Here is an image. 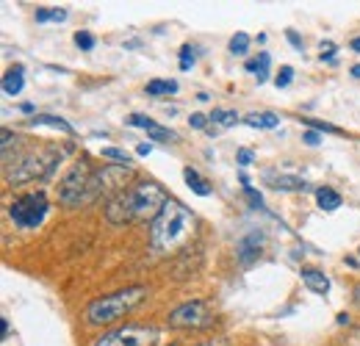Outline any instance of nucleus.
<instances>
[{"label":"nucleus","instance_id":"obj_33","mask_svg":"<svg viewBox=\"0 0 360 346\" xmlns=\"http://www.w3.org/2000/svg\"><path fill=\"white\" fill-rule=\"evenodd\" d=\"M200 346H230V341H227V338H214V341H205V344H200Z\"/></svg>","mask_w":360,"mask_h":346},{"label":"nucleus","instance_id":"obj_3","mask_svg":"<svg viewBox=\"0 0 360 346\" xmlns=\"http://www.w3.org/2000/svg\"><path fill=\"white\" fill-rule=\"evenodd\" d=\"M103 172H91L89 164H75L70 172L64 174L61 186H58V200L64 205H84L91 203L100 191H103Z\"/></svg>","mask_w":360,"mask_h":346},{"label":"nucleus","instance_id":"obj_5","mask_svg":"<svg viewBox=\"0 0 360 346\" xmlns=\"http://www.w3.org/2000/svg\"><path fill=\"white\" fill-rule=\"evenodd\" d=\"M161 338L158 327L150 324H125L111 333H103L91 346H155Z\"/></svg>","mask_w":360,"mask_h":346},{"label":"nucleus","instance_id":"obj_12","mask_svg":"<svg viewBox=\"0 0 360 346\" xmlns=\"http://www.w3.org/2000/svg\"><path fill=\"white\" fill-rule=\"evenodd\" d=\"M302 283H305L314 294H327V291H330V280H327L324 271H319V269H302Z\"/></svg>","mask_w":360,"mask_h":346},{"label":"nucleus","instance_id":"obj_4","mask_svg":"<svg viewBox=\"0 0 360 346\" xmlns=\"http://www.w3.org/2000/svg\"><path fill=\"white\" fill-rule=\"evenodd\" d=\"M131 197H134V219L136 222H155V217L164 211V205L169 203L167 191L153 183V180H141L131 188Z\"/></svg>","mask_w":360,"mask_h":346},{"label":"nucleus","instance_id":"obj_11","mask_svg":"<svg viewBox=\"0 0 360 346\" xmlns=\"http://www.w3.org/2000/svg\"><path fill=\"white\" fill-rule=\"evenodd\" d=\"M266 180H269L274 188H283V191H305L308 183L302 177H294V174H274L266 172Z\"/></svg>","mask_w":360,"mask_h":346},{"label":"nucleus","instance_id":"obj_30","mask_svg":"<svg viewBox=\"0 0 360 346\" xmlns=\"http://www.w3.org/2000/svg\"><path fill=\"white\" fill-rule=\"evenodd\" d=\"M333 53H335V44L333 42L321 44V61H324V58H327V61H333Z\"/></svg>","mask_w":360,"mask_h":346},{"label":"nucleus","instance_id":"obj_13","mask_svg":"<svg viewBox=\"0 0 360 346\" xmlns=\"http://www.w3.org/2000/svg\"><path fill=\"white\" fill-rule=\"evenodd\" d=\"M22 86H25V70H22V67H11V70L3 75V91L14 97V94L22 91Z\"/></svg>","mask_w":360,"mask_h":346},{"label":"nucleus","instance_id":"obj_27","mask_svg":"<svg viewBox=\"0 0 360 346\" xmlns=\"http://www.w3.org/2000/svg\"><path fill=\"white\" fill-rule=\"evenodd\" d=\"M191 64H194V47H188V44H186V47L180 50V67H183V70H188Z\"/></svg>","mask_w":360,"mask_h":346},{"label":"nucleus","instance_id":"obj_20","mask_svg":"<svg viewBox=\"0 0 360 346\" xmlns=\"http://www.w3.org/2000/svg\"><path fill=\"white\" fill-rule=\"evenodd\" d=\"M28 125H31V128H37V125H50V128L64 130V133H72V125L64 122V120H58V117H34Z\"/></svg>","mask_w":360,"mask_h":346},{"label":"nucleus","instance_id":"obj_18","mask_svg":"<svg viewBox=\"0 0 360 346\" xmlns=\"http://www.w3.org/2000/svg\"><path fill=\"white\" fill-rule=\"evenodd\" d=\"M244 122L247 125H252V128H277L280 125V117H274L271 111H264V114H250V117H244Z\"/></svg>","mask_w":360,"mask_h":346},{"label":"nucleus","instance_id":"obj_25","mask_svg":"<svg viewBox=\"0 0 360 346\" xmlns=\"http://www.w3.org/2000/svg\"><path fill=\"white\" fill-rule=\"evenodd\" d=\"M291 81H294V70H291V67H283L274 84H277V89H285L288 84H291Z\"/></svg>","mask_w":360,"mask_h":346},{"label":"nucleus","instance_id":"obj_1","mask_svg":"<svg viewBox=\"0 0 360 346\" xmlns=\"http://www.w3.org/2000/svg\"><path fill=\"white\" fill-rule=\"evenodd\" d=\"M194 214L186 211L180 203L169 200L164 205V211L155 217V222L150 224V247L158 255H172L180 247L188 244V238L194 236Z\"/></svg>","mask_w":360,"mask_h":346},{"label":"nucleus","instance_id":"obj_32","mask_svg":"<svg viewBox=\"0 0 360 346\" xmlns=\"http://www.w3.org/2000/svg\"><path fill=\"white\" fill-rule=\"evenodd\" d=\"M244 191H247V197H250L255 205H261V191H255V188H250V186H244Z\"/></svg>","mask_w":360,"mask_h":346},{"label":"nucleus","instance_id":"obj_17","mask_svg":"<svg viewBox=\"0 0 360 346\" xmlns=\"http://www.w3.org/2000/svg\"><path fill=\"white\" fill-rule=\"evenodd\" d=\"M269 64H271L269 53H261L258 58H252V61H247V70L258 75V84H264V81L269 78Z\"/></svg>","mask_w":360,"mask_h":346},{"label":"nucleus","instance_id":"obj_28","mask_svg":"<svg viewBox=\"0 0 360 346\" xmlns=\"http://www.w3.org/2000/svg\"><path fill=\"white\" fill-rule=\"evenodd\" d=\"M302 139H305V144H308V147H316V144L321 141V133H319V130H305V133H302Z\"/></svg>","mask_w":360,"mask_h":346},{"label":"nucleus","instance_id":"obj_37","mask_svg":"<svg viewBox=\"0 0 360 346\" xmlns=\"http://www.w3.org/2000/svg\"><path fill=\"white\" fill-rule=\"evenodd\" d=\"M352 50H355V53H360V37H358V39H352Z\"/></svg>","mask_w":360,"mask_h":346},{"label":"nucleus","instance_id":"obj_23","mask_svg":"<svg viewBox=\"0 0 360 346\" xmlns=\"http://www.w3.org/2000/svg\"><path fill=\"white\" fill-rule=\"evenodd\" d=\"M61 23V20H67V11L64 8H53V11H47V8H39L37 11V23Z\"/></svg>","mask_w":360,"mask_h":346},{"label":"nucleus","instance_id":"obj_26","mask_svg":"<svg viewBox=\"0 0 360 346\" xmlns=\"http://www.w3.org/2000/svg\"><path fill=\"white\" fill-rule=\"evenodd\" d=\"M75 44H78L81 50H91V47H94V37L86 34V31H78V34H75Z\"/></svg>","mask_w":360,"mask_h":346},{"label":"nucleus","instance_id":"obj_35","mask_svg":"<svg viewBox=\"0 0 360 346\" xmlns=\"http://www.w3.org/2000/svg\"><path fill=\"white\" fill-rule=\"evenodd\" d=\"M136 153H139V155H150V144H139Z\"/></svg>","mask_w":360,"mask_h":346},{"label":"nucleus","instance_id":"obj_34","mask_svg":"<svg viewBox=\"0 0 360 346\" xmlns=\"http://www.w3.org/2000/svg\"><path fill=\"white\" fill-rule=\"evenodd\" d=\"M285 37H288V42L294 44V47H302V39H300V37H297V34H294V31H288V34H285Z\"/></svg>","mask_w":360,"mask_h":346},{"label":"nucleus","instance_id":"obj_24","mask_svg":"<svg viewBox=\"0 0 360 346\" xmlns=\"http://www.w3.org/2000/svg\"><path fill=\"white\" fill-rule=\"evenodd\" d=\"M250 50V37L247 34H236L233 39H230V53L233 56H244Z\"/></svg>","mask_w":360,"mask_h":346},{"label":"nucleus","instance_id":"obj_29","mask_svg":"<svg viewBox=\"0 0 360 346\" xmlns=\"http://www.w3.org/2000/svg\"><path fill=\"white\" fill-rule=\"evenodd\" d=\"M236 161H238L241 167H250V164H252V150H238V153H236Z\"/></svg>","mask_w":360,"mask_h":346},{"label":"nucleus","instance_id":"obj_36","mask_svg":"<svg viewBox=\"0 0 360 346\" xmlns=\"http://www.w3.org/2000/svg\"><path fill=\"white\" fill-rule=\"evenodd\" d=\"M0 330H3V338H6V335H8V321H6V319L0 321Z\"/></svg>","mask_w":360,"mask_h":346},{"label":"nucleus","instance_id":"obj_21","mask_svg":"<svg viewBox=\"0 0 360 346\" xmlns=\"http://www.w3.org/2000/svg\"><path fill=\"white\" fill-rule=\"evenodd\" d=\"M214 125H222V128H230V125H236L238 122V114L236 111H225V108H217L211 117H208Z\"/></svg>","mask_w":360,"mask_h":346},{"label":"nucleus","instance_id":"obj_15","mask_svg":"<svg viewBox=\"0 0 360 346\" xmlns=\"http://www.w3.org/2000/svg\"><path fill=\"white\" fill-rule=\"evenodd\" d=\"M316 203H319L321 211H335L341 205V194L327 188V186H321V188H316Z\"/></svg>","mask_w":360,"mask_h":346},{"label":"nucleus","instance_id":"obj_6","mask_svg":"<svg viewBox=\"0 0 360 346\" xmlns=\"http://www.w3.org/2000/svg\"><path fill=\"white\" fill-rule=\"evenodd\" d=\"M47 197L42 191H34V194H25V197H20V200H14L11 203V208H8V217L11 222L17 224V227H25V230H31V227H39L47 217Z\"/></svg>","mask_w":360,"mask_h":346},{"label":"nucleus","instance_id":"obj_22","mask_svg":"<svg viewBox=\"0 0 360 346\" xmlns=\"http://www.w3.org/2000/svg\"><path fill=\"white\" fill-rule=\"evenodd\" d=\"M103 158H108V161H114V164H122V167L131 164V155H128L125 150H120V147H103Z\"/></svg>","mask_w":360,"mask_h":346},{"label":"nucleus","instance_id":"obj_2","mask_svg":"<svg viewBox=\"0 0 360 346\" xmlns=\"http://www.w3.org/2000/svg\"><path fill=\"white\" fill-rule=\"evenodd\" d=\"M147 297V288L134 286V288H122L117 294H108V297H100L94 302L86 305V321L89 324H114L117 319H122L125 313H131L136 305Z\"/></svg>","mask_w":360,"mask_h":346},{"label":"nucleus","instance_id":"obj_16","mask_svg":"<svg viewBox=\"0 0 360 346\" xmlns=\"http://www.w3.org/2000/svg\"><path fill=\"white\" fill-rule=\"evenodd\" d=\"M183 177H186V186H188L194 194H200V197H208V194H211L208 180H205V177H200V172H197V169H191V167H188V169L183 172Z\"/></svg>","mask_w":360,"mask_h":346},{"label":"nucleus","instance_id":"obj_9","mask_svg":"<svg viewBox=\"0 0 360 346\" xmlns=\"http://www.w3.org/2000/svg\"><path fill=\"white\" fill-rule=\"evenodd\" d=\"M105 217H108L111 224H125V222L134 219V197H131V188H128V191H120V194H114V197L108 200Z\"/></svg>","mask_w":360,"mask_h":346},{"label":"nucleus","instance_id":"obj_7","mask_svg":"<svg viewBox=\"0 0 360 346\" xmlns=\"http://www.w3.org/2000/svg\"><path fill=\"white\" fill-rule=\"evenodd\" d=\"M56 158H58L56 150H45V153H39V155H25V158H20V167H17V169H6V177H8V183H14V186L28 183V180H34V177H45V174L53 172Z\"/></svg>","mask_w":360,"mask_h":346},{"label":"nucleus","instance_id":"obj_31","mask_svg":"<svg viewBox=\"0 0 360 346\" xmlns=\"http://www.w3.org/2000/svg\"><path fill=\"white\" fill-rule=\"evenodd\" d=\"M191 128H205V114H191Z\"/></svg>","mask_w":360,"mask_h":346},{"label":"nucleus","instance_id":"obj_14","mask_svg":"<svg viewBox=\"0 0 360 346\" xmlns=\"http://www.w3.org/2000/svg\"><path fill=\"white\" fill-rule=\"evenodd\" d=\"M261 244H264V238H261L258 233H252L250 238H244V241H241L238 258H241V263H244V266H250V263L255 260V255H261Z\"/></svg>","mask_w":360,"mask_h":346},{"label":"nucleus","instance_id":"obj_8","mask_svg":"<svg viewBox=\"0 0 360 346\" xmlns=\"http://www.w3.org/2000/svg\"><path fill=\"white\" fill-rule=\"evenodd\" d=\"M169 327L175 330H200V327H208L211 324V310L208 305L200 302V300H191V302L178 305L172 313H169Z\"/></svg>","mask_w":360,"mask_h":346},{"label":"nucleus","instance_id":"obj_38","mask_svg":"<svg viewBox=\"0 0 360 346\" xmlns=\"http://www.w3.org/2000/svg\"><path fill=\"white\" fill-rule=\"evenodd\" d=\"M352 75H355V78H360V64H358V67H352Z\"/></svg>","mask_w":360,"mask_h":346},{"label":"nucleus","instance_id":"obj_19","mask_svg":"<svg viewBox=\"0 0 360 346\" xmlns=\"http://www.w3.org/2000/svg\"><path fill=\"white\" fill-rule=\"evenodd\" d=\"M175 91H178V81H150L147 84L150 97H164V94H175Z\"/></svg>","mask_w":360,"mask_h":346},{"label":"nucleus","instance_id":"obj_10","mask_svg":"<svg viewBox=\"0 0 360 346\" xmlns=\"http://www.w3.org/2000/svg\"><path fill=\"white\" fill-rule=\"evenodd\" d=\"M128 122L136 125V128H144L155 141H178V133L169 128H161V125H155L153 120H147V117H141V114H134V117H128Z\"/></svg>","mask_w":360,"mask_h":346}]
</instances>
